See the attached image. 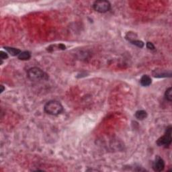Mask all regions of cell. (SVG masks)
<instances>
[{
  "mask_svg": "<svg viewBox=\"0 0 172 172\" xmlns=\"http://www.w3.org/2000/svg\"><path fill=\"white\" fill-rule=\"evenodd\" d=\"M171 126L167 127L166 130H165L164 135L161 136L160 138L158 139L157 141V145L159 147H168L171 143Z\"/></svg>",
  "mask_w": 172,
  "mask_h": 172,
  "instance_id": "3",
  "label": "cell"
},
{
  "mask_svg": "<svg viewBox=\"0 0 172 172\" xmlns=\"http://www.w3.org/2000/svg\"><path fill=\"white\" fill-rule=\"evenodd\" d=\"M129 42L131 43L132 45H133L134 46H136V47L140 48V49H141V48H143V47H144V42H143V41H141L140 40H137V39H134V40H130Z\"/></svg>",
  "mask_w": 172,
  "mask_h": 172,
  "instance_id": "11",
  "label": "cell"
},
{
  "mask_svg": "<svg viewBox=\"0 0 172 172\" xmlns=\"http://www.w3.org/2000/svg\"><path fill=\"white\" fill-rule=\"evenodd\" d=\"M171 92H172V89L171 88H167L166 91H165V99H166L167 101L169 102H171L172 101V94H171Z\"/></svg>",
  "mask_w": 172,
  "mask_h": 172,
  "instance_id": "12",
  "label": "cell"
},
{
  "mask_svg": "<svg viewBox=\"0 0 172 172\" xmlns=\"http://www.w3.org/2000/svg\"><path fill=\"white\" fill-rule=\"evenodd\" d=\"M146 47H147V48L148 49L151 50V51H153V50L155 49V47L154 45L152 42H147V45H146Z\"/></svg>",
  "mask_w": 172,
  "mask_h": 172,
  "instance_id": "14",
  "label": "cell"
},
{
  "mask_svg": "<svg viewBox=\"0 0 172 172\" xmlns=\"http://www.w3.org/2000/svg\"><path fill=\"white\" fill-rule=\"evenodd\" d=\"M0 58H1V60H4V59H7L8 58V54L7 53L3 51H1L0 52Z\"/></svg>",
  "mask_w": 172,
  "mask_h": 172,
  "instance_id": "13",
  "label": "cell"
},
{
  "mask_svg": "<svg viewBox=\"0 0 172 172\" xmlns=\"http://www.w3.org/2000/svg\"><path fill=\"white\" fill-rule=\"evenodd\" d=\"M27 77L31 81H40L48 79V75L38 67H32L27 71Z\"/></svg>",
  "mask_w": 172,
  "mask_h": 172,
  "instance_id": "2",
  "label": "cell"
},
{
  "mask_svg": "<svg viewBox=\"0 0 172 172\" xmlns=\"http://www.w3.org/2000/svg\"><path fill=\"white\" fill-rule=\"evenodd\" d=\"M18 59L21 61H27L31 58V53L28 51H22L21 53L18 56Z\"/></svg>",
  "mask_w": 172,
  "mask_h": 172,
  "instance_id": "9",
  "label": "cell"
},
{
  "mask_svg": "<svg viewBox=\"0 0 172 172\" xmlns=\"http://www.w3.org/2000/svg\"><path fill=\"white\" fill-rule=\"evenodd\" d=\"M44 110L47 114L52 116H57L63 111V106L58 101L51 100L47 102L44 106Z\"/></svg>",
  "mask_w": 172,
  "mask_h": 172,
  "instance_id": "1",
  "label": "cell"
},
{
  "mask_svg": "<svg viewBox=\"0 0 172 172\" xmlns=\"http://www.w3.org/2000/svg\"><path fill=\"white\" fill-rule=\"evenodd\" d=\"M93 8L95 11L99 13H106L110 10L111 4L108 1L99 0L93 3Z\"/></svg>",
  "mask_w": 172,
  "mask_h": 172,
  "instance_id": "4",
  "label": "cell"
},
{
  "mask_svg": "<svg viewBox=\"0 0 172 172\" xmlns=\"http://www.w3.org/2000/svg\"><path fill=\"white\" fill-rule=\"evenodd\" d=\"M4 49L8 52V53L10 54L12 56H18L19 54L21 53V50L18 49H16V48H12V47H4Z\"/></svg>",
  "mask_w": 172,
  "mask_h": 172,
  "instance_id": "7",
  "label": "cell"
},
{
  "mask_svg": "<svg viewBox=\"0 0 172 172\" xmlns=\"http://www.w3.org/2000/svg\"><path fill=\"white\" fill-rule=\"evenodd\" d=\"M153 169L155 171H162L165 168V162L163 159L159 155H157L155 158L154 162L152 165Z\"/></svg>",
  "mask_w": 172,
  "mask_h": 172,
  "instance_id": "5",
  "label": "cell"
},
{
  "mask_svg": "<svg viewBox=\"0 0 172 172\" xmlns=\"http://www.w3.org/2000/svg\"><path fill=\"white\" fill-rule=\"evenodd\" d=\"M1 93H2L3 91V90H5V88H4V87H3V86H1Z\"/></svg>",
  "mask_w": 172,
  "mask_h": 172,
  "instance_id": "15",
  "label": "cell"
},
{
  "mask_svg": "<svg viewBox=\"0 0 172 172\" xmlns=\"http://www.w3.org/2000/svg\"><path fill=\"white\" fill-rule=\"evenodd\" d=\"M153 75L155 77H171V72L167 73V72H162V70H155L153 72Z\"/></svg>",
  "mask_w": 172,
  "mask_h": 172,
  "instance_id": "10",
  "label": "cell"
},
{
  "mask_svg": "<svg viewBox=\"0 0 172 172\" xmlns=\"http://www.w3.org/2000/svg\"><path fill=\"white\" fill-rule=\"evenodd\" d=\"M134 116H135V118L137 120H143L144 119L147 118V112L143 110H137Z\"/></svg>",
  "mask_w": 172,
  "mask_h": 172,
  "instance_id": "8",
  "label": "cell"
},
{
  "mask_svg": "<svg viewBox=\"0 0 172 172\" xmlns=\"http://www.w3.org/2000/svg\"><path fill=\"white\" fill-rule=\"evenodd\" d=\"M152 83L151 78L147 75H144L141 77L140 79V84L143 87L149 86Z\"/></svg>",
  "mask_w": 172,
  "mask_h": 172,
  "instance_id": "6",
  "label": "cell"
}]
</instances>
